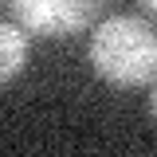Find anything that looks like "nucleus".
<instances>
[{
  "label": "nucleus",
  "mask_w": 157,
  "mask_h": 157,
  "mask_svg": "<svg viewBox=\"0 0 157 157\" xmlns=\"http://www.w3.org/2000/svg\"><path fill=\"white\" fill-rule=\"evenodd\" d=\"M86 55L110 86H141L157 75V28L141 16H106L90 32Z\"/></svg>",
  "instance_id": "obj_1"
},
{
  "label": "nucleus",
  "mask_w": 157,
  "mask_h": 157,
  "mask_svg": "<svg viewBox=\"0 0 157 157\" xmlns=\"http://www.w3.org/2000/svg\"><path fill=\"white\" fill-rule=\"evenodd\" d=\"M102 8H106V0H12V16L24 32L55 36V39L90 28Z\"/></svg>",
  "instance_id": "obj_2"
},
{
  "label": "nucleus",
  "mask_w": 157,
  "mask_h": 157,
  "mask_svg": "<svg viewBox=\"0 0 157 157\" xmlns=\"http://www.w3.org/2000/svg\"><path fill=\"white\" fill-rule=\"evenodd\" d=\"M28 63V32L16 20H0V82L16 78Z\"/></svg>",
  "instance_id": "obj_3"
},
{
  "label": "nucleus",
  "mask_w": 157,
  "mask_h": 157,
  "mask_svg": "<svg viewBox=\"0 0 157 157\" xmlns=\"http://www.w3.org/2000/svg\"><path fill=\"white\" fill-rule=\"evenodd\" d=\"M149 110H153V118H157V82H153V94H149Z\"/></svg>",
  "instance_id": "obj_4"
},
{
  "label": "nucleus",
  "mask_w": 157,
  "mask_h": 157,
  "mask_svg": "<svg viewBox=\"0 0 157 157\" xmlns=\"http://www.w3.org/2000/svg\"><path fill=\"white\" fill-rule=\"evenodd\" d=\"M141 4H145V8H149V12L157 16V0H141Z\"/></svg>",
  "instance_id": "obj_5"
}]
</instances>
